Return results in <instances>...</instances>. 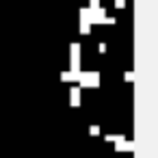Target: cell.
Here are the masks:
<instances>
[{
    "mask_svg": "<svg viewBox=\"0 0 158 158\" xmlns=\"http://www.w3.org/2000/svg\"><path fill=\"white\" fill-rule=\"evenodd\" d=\"M126 80H128V82H132V80H134V74H132V72H128V74H126Z\"/></svg>",
    "mask_w": 158,
    "mask_h": 158,
    "instance_id": "cell-3",
    "label": "cell"
},
{
    "mask_svg": "<svg viewBox=\"0 0 158 158\" xmlns=\"http://www.w3.org/2000/svg\"><path fill=\"white\" fill-rule=\"evenodd\" d=\"M80 78V82L85 85V87H89V85H98V74L93 72V74H82V76H78Z\"/></svg>",
    "mask_w": 158,
    "mask_h": 158,
    "instance_id": "cell-1",
    "label": "cell"
},
{
    "mask_svg": "<svg viewBox=\"0 0 158 158\" xmlns=\"http://www.w3.org/2000/svg\"><path fill=\"white\" fill-rule=\"evenodd\" d=\"M123 2H126V0H115V5H117V7H123Z\"/></svg>",
    "mask_w": 158,
    "mask_h": 158,
    "instance_id": "cell-4",
    "label": "cell"
},
{
    "mask_svg": "<svg viewBox=\"0 0 158 158\" xmlns=\"http://www.w3.org/2000/svg\"><path fill=\"white\" fill-rule=\"evenodd\" d=\"M72 102L78 104V89H72Z\"/></svg>",
    "mask_w": 158,
    "mask_h": 158,
    "instance_id": "cell-2",
    "label": "cell"
}]
</instances>
